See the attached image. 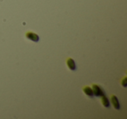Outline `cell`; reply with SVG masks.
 Listing matches in <instances>:
<instances>
[{
    "label": "cell",
    "instance_id": "1",
    "mask_svg": "<svg viewBox=\"0 0 127 119\" xmlns=\"http://www.w3.org/2000/svg\"><path fill=\"white\" fill-rule=\"evenodd\" d=\"M92 91H93L94 96H97V97H101L103 96H105L104 89L101 87H99L98 85H97V84H93L92 85Z\"/></svg>",
    "mask_w": 127,
    "mask_h": 119
},
{
    "label": "cell",
    "instance_id": "2",
    "mask_svg": "<svg viewBox=\"0 0 127 119\" xmlns=\"http://www.w3.org/2000/svg\"><path fill=\"white\" fill-rule=\"evenodd\" d=\"M25 37L30 40L33 41V42H38L39 41V36L37 33H34L32 32H27L25 33Z\"/></svg>",
    "mask_w": 127,
    "mask_h": 119
},
{
    "label": "cell",
    "instance_id": "3",
    "mask_svg": "<svg viewBox=\"0 0 127 119\" xmlns=\"http://www.w3.org/2000/svg\"><path fill=\"white\" fill-rule=\"evenodd\" d=\"M66 65H67L68 68L71 71H76L77 70V66H76V63H75L74 60L71 58H68L66 60Z\"/></svg>",
    "mask_w": 127,
    "mask_h": 119
},
{
    "label": "cell",
    "instance_id": "4",
    "mask_svg": "<svg viewBox=\"0 0 127 119\" xmlns=\"http://www.w3.org/2000/svg\"><path fill=\"white\" fill-rule=\"evenodd\" d=\"M111 103H112L113 107H114L116 110H120V109H121L119 101H118V97H117L116 96H111Z\"/></svg>",
    "mask_w": 127,
    "mask_h": 119
},
{
    "label": "cell",
    "instance_id": "5",
    "mask_svg": "<svg viewBox=\"0 0 127 119\" xmlns=\"http://www.w3.org/2000/svg\"><path fill=\"white\" fill-rule=\"evenodd\" d=\"M83 91L85 95H86L88 97L90 98H93L94 95H93V91H92V89L91 87H88V86H85L83 88Z\"/></svg>",
    "mask_w": 127,
    "mask_h": 119
},
{
    "label": "cell",
    "instance_id": "6",
    "mask_svg": "<svg viewBox=\"0 0 127 119\" xmlns=\"http://www.w3.org/2000/svg\"><path fill=\"white\" fill-rule=\"evenodd\" d=\"M101 97H102V99H101V102H102L103 106L105 107V108L109 109L110 107H111V103H110V101L108 100V98L106 97L105 96H101Z\"/></svg>",
    "mask_w": 127,
    "mask_h": 119
},
{
    "label": "cell",
    "instance_id": "7",
    "mask_svg": "<svg viewBox=\"0 0 127 119\" xmlns=\"http://www.w3.org/2000/svg\"><path fill=\"white\" fill-rule=\"evenodd\" d=\"M126 82H127V80H126V77H125V78L123 79V81L121 82V85L123 86L124 88H125L126 87Z\"/></svg>",
    "mask_w": 127,
    "mask_h": 119
}]
</instances>
